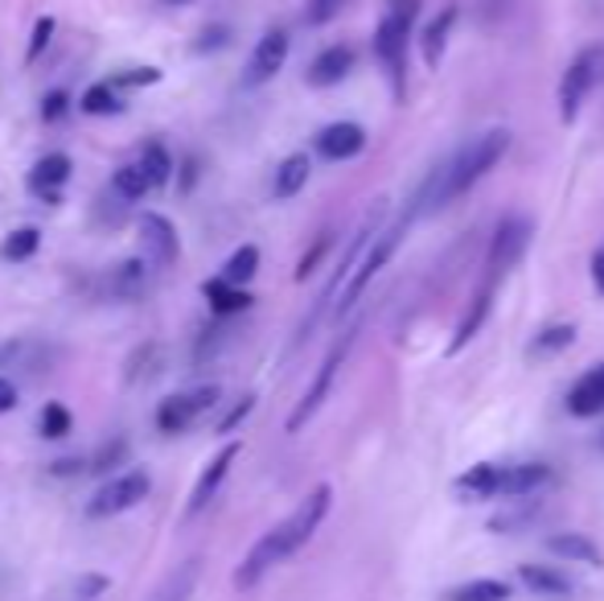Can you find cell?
<instances>
[{"label":"cell","mask_w":604,"mask_h":601,"mask_svg":"<svg viewBox=\"0 0 604 601\" xmlns=\"http://www.w3.org/2000/svg\"><path fill=\"white\" fill-rule=\"evenodd\" d=\"M576 342V326H547L543 334H535L531 342V355L543 358V355H555V351H567Z\"/></svg>","instance_id":"obj_35"},{"label":"cell","mask_w":604,"mask_h":601,"mask_svg":"<svg viewBox=\"0 0 604 601\" xmlns=\"http://www.w3.org/2000/svg\"><path fill=\"white\" fill-rule=\"evenodd\" d=\"M259 273V247L256 244H242L230 252V260L222 264V280H230V285H247V280H256Z\"/></svg>","instance_id":"obj_32"},{"label":"cell","mask_w":604,"mask_h":601,"mask_svg":"<svg viewBox=\"0 0 604 601\" xmlns=\"http://www.w3.org/2000/svg\"><path fill=\"white\" fill-rule=\"evenodd\" d=\"M329 503H334V486H325V482L313 486V491L296 503V511L288 520H280L271 532H264L256 544H251V552H247L242 564L235 569V589H256L268 569H276L280 561H288L293 552H300V548L309 544L313 532H317L321 520L329 515Z\"/></svg>","instance_id":"obj_1"},{"label":"cell","mask_w":604,"mask_h":601,"mask_svg":"<svg viewBox=\"0 0 604 601\" xmlns=\"http://www.w3.org/2000/svg\"><path fill=\"white\" fill-rule=\"evenodd\" d=\"M419 13V0H387V17L378 21L375 55L395 79V91H403V58H407V33Z\"/></svg>","instance_id":"obj_4"},{"label":"cell","mask_w":604,"mask_h":601,"mask_svg":"<svg viewBox=\"0 0 604 601\" xmlns=\"http://www.w3.org/2000/svg\"><path fill=\"white\" fill-rule=\"evenodd\" d=\"M592 285H596V293H604V247H596V256H592Z\"/></svg>","instance_id":"obj_44"},{"label":"cell","mask_w":604,"mask_h":601,"mask_svg":"<svg viewBox=\"0 0 604 601\" xmlns=\"http://www.w3.org/2000/svg\"><path fill=\"white\" fill-rule=\"evenodd\" d=\"M128 453H132V445L128 441H103L99 450L82 453V457H62V462L50 465V474L55 479H79V474H111V470H120L123 462H128Z\"/></svg>","instance_id":"obj_10"},{"label":"cell","mask_w":604,"mask_h":601,"mask_svg":"<svg viewBox=\"0 0 604 601\" xmlns=\"http://www.w3.org/2000/svg\"><path fill=\"white\" fill-rule=\"evenodd\" d=\"M242 453V445L239 441H227L222 450L206 462V470H201V479H198V486H194V494H189V506H186V515L194 520V515H201L206 506L215 503L218 499V491H222V482H227V474H230V465H235V457Z\"/></svg>","instance_id":"obj_12"},{"label":"cell","mask_w":604,"mask_h":601,"mask_svg":"<svg viewBox=\"0 0 604 601\" xmlns=\"http://www.w3.org/2000/svg\"><path fill=\"white\" fill-rule=\"evenodd\" d=\"M453 491H457V499H465V503L502 499V465H494V462L469 465V470H465V474L453 482Z\"/></svg>","instance_id":"obj_17"},{"label":"cell","mask_w":604,"mask_h":601,"mask_svg":"<svg viewBox=\"0 0 604 601\" xmlns=\"http://www.w3.org/2000/svg\"><path fill=\"white\" fill-rule=\"evenodd\" d=\"M161 367H165V346L145 342V346H136L132 355H128V363H123V380L145 383L152 380V375H161Z\"/></svg>","instance_id":"obj_27"},{"label":"cell","mask_w":604,"mask_h":601,"mask_svg":"<svg viewBox=\"0 0 604 601\" xmlns=\"http://www.w3.org/2000/svg\"><path fill=\"white\" fill-rule=\"evenodd\" d=\"M506 152H511V132H506V128H485V132L469 137V145H461L457 157L444 161L428 178V186L412 198V210L419 215V210H428V206H448L453 198L469 194Z\"/></svg>","instance_id":"obj_2"},{"label":"cell","mask_w":604,"mask_h":601,"mask_svg":"<svg viewBox=\"0 0 604 601\" xmlns=\"http://www.w3.org/2000/svg\"><path fill=\"white\" fill-rule=\"evenodd\" d=\"M38 247H41L38 227H17V231L4 235V244H0V260H4V264H26L29 256H38Z\"/></svg>","instance_id":"obj_30"},{"label":"cell","mask_w":604,"mask_h":601,"mask_svg":"<svg viewBox=\"0 0 604 601\" xmlns=\"http://www.w3.org/2000/svg\"><path fill=\"white\" fill-rule=\"evenodd\" d=\"M201 297L210 300V309H215L218 317H230V314H242V309H251V293L239 285H230V280H222V276H215V280H206L201 285Z\"/></svg>","instance_id":"obj_22"},{"label":"cell","mask_w":604,"mask_h":601,"mask_svg":"<svg viewBox=\"0 0 604 601\" xmlns=\"http://www.w3.org/2000/svg\"><path fill=\"white\" fill-rule=\"evenodd\" d=\"M116 91H128V87H152V82H161V67H136V70H123L116 79H108Z\"/></svg>","instance_id":"obj_37"},{"label":"cell","mask_w":604,"mask_h":601,"mask_svg":"<svg viewBox=\"0 0 604 601\" xmlns=\"http://www.w3.org/2000/svg\"><path fill=\"white\" fill-rule=\"evenodd\" d=\"M218 41H227V29H206L198 41V50H210V46H218Z\"/></svg>","instance_id":"obj_45"},{"label":"cell","mask_w":604,"mask_h":601,"mask_svg":"<svg viewBox=\"0 0 604 601\" xmlns=\"http://www.w3.org/2000/svg\"><path fill=\"white\" fill-rule=\"evenodd\" d=\"M70 428H75V416H70V408L67 404H46V408H41V416H38V433L46 441H58V437H67Z\"/></svg>","instance_id":"obj_34"},{"label":"cell","mask_w":604,"mask_h":601,"mask_svg":"<svg viewBox=\"0 0 604 601\" xmlns=\"http://www.w3.org/2000/svg\"><path fill=\"white\" fill-rule=\"evenodd\" d=\"M218 400H222V387H215V383L194 387V392H177V396L161 400V408H157V428H161V433H186L189 424L201 421Z\"/></svg>","instance_id":"obj_8"},{"label":"cell","mask_w":604,"mask_h":601,"mask_svg":"<svg viewBox=\"0 0 604 601\" xmlns=\"http://www.w3.org/2000/svg\"><path fill=\"white\" fill-rule=\"evenodd\" d=\"M596 445H601V450H604V433H601V441H596Z\"/></svg>","instance_id":"obj_47"},{"label":"cell","mask_w":604,"mask_h":601,"mask_svg":"<svg viewBox=\"0 0 604 601\" xmlns=\"http://www.w3.org/2000/svg\"><path fill=\"white\" fill-rule=\"evenodd\" d=\"M148 288V264L145 260H123V264H111L103 276H95L91 280V293L103 300H136L145 297Z\"/></svg>","instance_id":"obj_11"},{"label":"cell","mask_w":604,"mask_h":601,"mask_svg":"<svg viewBox=\"0 0 604 601\" xmlns=\"http://www.w3.org/2000/svg\"><path fill=\"white\" fill-rule=\"evenodd\" d=\"M551 482V470L543 462L502 465V499H523V494L543 491Z\"/></svg>","instance_id":"obj_21"},{"label":"cell","mask_w":604,"mask_h":601,"mask_svg":"<svg viewBox=\"0 0 604 601\" xmlns=\"http://www.w3.org/2000/svg\"><path fill=\"white\" fill-rule=\"evenodd\" d=\"M494 276H485V285H482V293L473 297V309L465 317H461V326H457V334H453V342H448V351L453 355H461L465 346H469L473 338H477V329L485 326V317H489V309H494Z\"/></svg>","instance_id":"obj_20"},{"label":"cell","mask_w":604,"mask_h":601,"mask_svg":"<svg viewBox=\"0 0 604 601\" xmlns=\"http://www.w3.org/2000/svg\"><path fill=\"white\" fill-rule=\"evenodd\" d=\"M444 601H511V585L494 581V577H482V581H465V585L448 589Z\"/></svg>","instance_id":"obj_29"},{"label":"cell","mask_w":604,"mask_h":601,"mask_svg":"<svg viewBox=\"0 0 604 601\" xmlns=\"http://www.w3.org/2000/svg\"><path fill=\"white\" fill-rule=\"evenodd\" d=\"M87 116H120L123 111V99L116 96V87L111 82H95L82 91V104H79Z\"/></svg>","instance_id":"obj_33"},{"label":"cell","mask_w":604,"mask_h":601,"mask_svg":"<svg viewBox=\"0 0 604 601\" xmlns=\"http://www.w3.org/2000/svg\"><path fill=\"white\" fill-rule=\"evenodd\" d=\"M140 244H145V256L152 268H169L181 256V239H177V227L165 215H140Z\"/></svg>","instance_id":"obj_14"},{"label":"cell","mask_w":604,"mask_h":601,"mask_svg":"<svg viewBox=\"0 0 604 601\" xmlns=\"http://www.w3.org/2000/svg\"><path fill=\"white\" fill-rule=\"evenodd\" d=\"M288 62V29H268L264 38L256 41V50L247 58V75L242 82L247 87H259V82H271Z\"/></svg>","instance_id":"obj_13"},{"label":"cell","mask_w":604,"mask_h":601,"mask_svg":"<svg viewBox=\"0 0 604 601\" xmlns=\"http://www.w3.org/2000/svg\"><path fill=\"white\" fill-rule=\"evenodd\" d=\"M108 589V577L103 573H91V577H79V598L82 601H91V598H99Z\"/></svg>","instance_id":"obj_42"},{"label":"cell","mask_w":604,"mask_h":601,"mask_svg":"<svg viewBox=\"0 0 604 601\" xmlns=\"http://www.w3.org/2000/svg\"><path fill=\"white\" fill-rule=\"evenodd\" d=\"M17 400H21V392H17V383L9 380V375H0V416H4V412H13V408H17Z\"/></svg>","instance_id":"obj_43"},{"label":"cell","mask_w":604,"mask_h":601,"mask_svg":"<svg viewBox=\"0 0 604 601\" xmlns=\"http://www.w3.org/2000/svg\"><path fill=\"white\" fill-rule=\"evenodd\" d=\"M136 161L145 165L152 190L169 186V178H174V152H169V145H165V140H145V145H140V152H136Z\"/></svg>","instance_id":"obj_23"},{"label":"cell","mask_w":604,"mask_h":601,"mask_svg":"<svg viewBox=\"0 0 604 601\" xmlns=\"http://www.w3.org/2000/svg\"><path fill=\"white\" fill-rule=\"evenodd\" d=\"M349 0H305V21L309 26H329Z\"/></svg>","instance_id":"obj_36"},{"label":"cell","mask_w":604,"mask_h":601,"mask_svg":"<svg viewBox=\"0 0 604 601\" xmlns=\"http://www.w3.org/2000/svg\"><path fill=\"white\" fill-rule=\"evenodd\" d=\"M349 346H354V329H346L341 338L329 346V355H325L321 371H317V380L309 383V392H305V400L296 404L293 412H288V433H300L305 424L317 416V408H321L325 400H329V392H334V380H337V371H341V363H346L349 355Z\"/></svg>","instance_id":"obj_6"},{"label":"cell","mask_w":604,"mask_h":601,"mask_svg":"<svg viewBox=\"0 0 604 601\" xmlns=\"http://www.w3.org/2000/svg\"><path fill=\"white\" fill-rule=\"evenodd\" d=\"M416 223V210L407 206V215H403L395 227H387V231H378L375 235V244L366 247L363 252V260H358V268L349 273V280H346V288H341V300H337V314H349L354 305H358V297L366 293V285L375 280L383 268H387V260L395 256V247L403 244V235H407V227Z\"/></svg>","instance_id":"obj_3"},{"label":"cell","mask_w":604,"mask_h":601,"mask_svg":"<svg viewBox=\"0 0 604 601\" xmlns=\"http://www.w3.org/2000/svg\"><path fill=\"white\" fill-rule=\"evenodd\" d=\"M567 412L572 416H601L604 412V363L601 367H588L572 383L567 392Z\"/></svg>","instance_id":"obj_18"},{"label":"cell","mask_w":604,"mask_h":601,"mask_svg":"<svg viewBox=\"0 0 604 601\" xmlns=\"http://www.w3.org/2000/svg\"><path fill=\"white\" fill-rule=\"evenodd\" d=\"M70 174H75V161L67 152H50L29 169V190L41 194L46 203H62V186L70 181Z\"/></svg>","instance_id":"obj_16"},{"label":"cell","mask_w":604,"mask_h":601,"mask_svg":"<svg viewBox=\"0 0 604 601\" xmlns=\"http://www.w3.org/2000/svg\"><path fill=\"white\" fill-rule=\"evenodd\" d=\"M55 41V17H38V26H33V38H29V50H26V62H38L46 55V46Z\"/></svg>","instance_id":"obj_38"},{"label":"cell","mask_w":604,"mask_h":601,"mask_svg":"<svg viewBox=\"0 0 604 601\" xmlns=\"http://www.w3.org/2000/svg\"><path fill=\"white\" fill-rule=\"evenodd\" d=\"M354 70V50L349 46H325L321 55L313 58L309 87H337Z\"/></svg>","instance_id":"obj_19"},{"label":"cell","mask_w":604,"mask_h":601,"mask_svg":"<svg viewBox=\"0 0 604 601\" xmlns=\"http://www.w3.org/2000/svg\"><path fill=\"white\" fill-rule=\"evenodd\" d=\"M547 548L555 556H564V561H576V564H601V548L592 544L588 535L580 532H555L547 540Z\"/></svg>","instance_id":"obj_26"},{"label":"cell","mask_w":604,"mask_h":601,"mask_svg":"<svg viewBox=\"0 0 604 601\" xmlns=\"http://www.w3.org/2000/svg\"><path fill=\"white\" fill-rule=\"evenodd\" d=\"M518 577H523L526 589H535L538 598H567V593H572V581H567L564 573L547 569V564H523Z\"/></svg>","instance_id":"obj_25"},{"label":"cell","mask_w":604,"mask_h":601,"mask_svg":"<svg viewBox=\"0 0 604 601\" xmlns=\"http://www.w3.org/2000/svg\"><path fill=\"white\" fill-rule=\"evenodd\" d=\"M363 149H366V128L354 120H337L317 132V152H321L325 161H349V157H358Z\"/></svg>","instance_id":"obj_15"},{"label":"cell","mask_w":604,"mask_h":601,"mask_svg":"<svg viewBox=\"0 0 604 601\" xmlns=\"http://www.w3.org/2000/svg\"><path fill=\"white\" fill-rule=\"evenodd\" d=\"M161 4H189V0H161Z\"/></svg>","instance_id":"obj_46"},{"label":"cell","mask_w":604,"mask_h":601,"mask_svg":"<svg viewBox=\"0 0 604 601\" xmlns=\"http://www.w3.org/2000/svg\"><path fill=\"white\" fill-rule=\"evenodd\" d=\"M453 21H457V9L448 4V9H440V17L428 21V29H424V62H428V67H436V62L444 58V46H448V29H453Z\"/></svg>","instance_id":"obj_31"},{"label":"cell","mask_w":604,"mask_h":601,"mask_svg":"<svg viewBox=\"0 0 604 601\" xmlns=\"http://www.w3.org/2000/svg\"><path fill=\"white\" fill-rule=\"evenodd\" d=\"M67 108H70V96L67 91H50V96L41 99V120H62V116H67Z\"/></svg>","instance_id":"obj_39"},{"label":"cell","mask_w":604,"mask_h":601,"mask_svg":"<svg viewBox=\"0 0 604 601\" xmlns=\"http://www.w3.org/2000/svg\"><path fill=\"white\" fill-rule=\"evenodd\" d=\"M111 190L120 194L123 203H140L148 190H152V181H148L145 165L140 161H123L116 174H111Z\"/></svg>","instance_id":"obj_28"},{"label":"cell","mask_w":604,"mask_h":601,"mask_svg":"<svg viewBox=\"0 0 604 601\" xmlns=\"http://www.w3.org/2000/svg\"><path fill=\"white\" fill-rule=\"evenodd\" d=\"M531 235H535V227L526 219H506L502 227L494 231V244H489V260H485V268H489V276H506L514 268V264L526 256V247H531Z\"/></svg>","instance_id":"obj_9"},{"label":"cell","mask_w":604,"mask_h":601,"mask_svg":"<svg viewBox=\"0 0 604 601\" xmlns=\"http://www.w3.org/2000/svg\"><path fill=\"white\" fill-rule=\"evenodd\" d=\"M152 491V479L145 470H123L120 479H111L103 491L87 503V520H108V515H120V511H132L140 506Z\"/></svg>","instance_id":"obj_7"},{"label":"cell","mask_w":604,"mask_h":601,"mask_svg":"<svg viewBox=\"0 0 604 601\" xmlns=\"http://www.w3.org/2000/svg\"><path fill=\"white\" fill-rule=\"evenodd\" d=\"M256 408V396H242L239 404H235V408L227 412V416H222V421H218V433H230V428H235V424L242 421V416H247V412Z\"/></svg>","instance_id":"obj_41"},{"label":"cell","mask_w":604,"mask_h":601,"mask_svg":"<svg viewBox=\"0 0 604 601\" xmlns=\"http://www.w3.org/2000/svg\"><path fill=\"white\" fill-rule=\"evenodd\" d=\"M325 247H329V235H321V239H317V244H313V252H309V256H305V260H300V268H296V280H309V276L317 273V260H321V256H325Z\"/></svg>","instance_id":"obj_40"},{"label":"cell","mask_w":604,"mask_h":601,"mask_svg":"<svg viewBox=\"0 0 604 601\" xmlns=\"http://www.w3.org/2000/svg\"><path fill=\"white\" fill-rule=\"evenodd\" d=\"M596 82H604V46H588L567 62L564 79H560V120H576Z\"/></svg>","instance_id":"obj_5"},{"label":"cell","mask_w":604,"mask_h":601,"mask_svg":"<svg viewBox=\"0 0 604 601\" xmlns=\"http://www.w3.org/2000/svg\"><path fill=\"white\" fill-rule=\"evenodd\" d=\"M313 165L305 152H293V157H284L280 169H276V181H271V194L276 198H296V194L305 190V181H309Z\"/></svg>","instance_id":"obj_24"}]
</instances>
